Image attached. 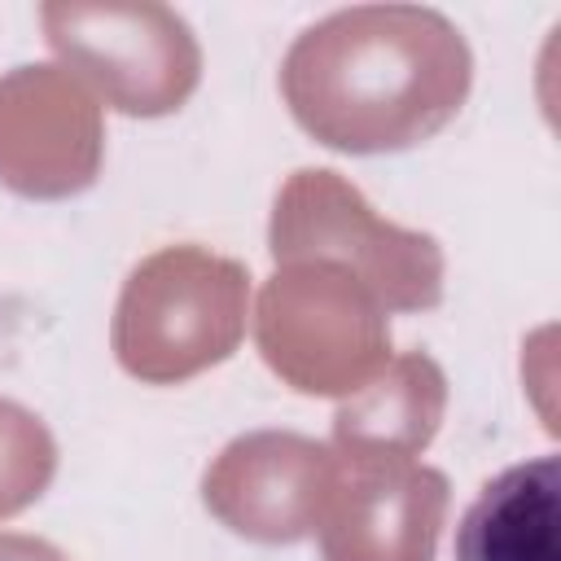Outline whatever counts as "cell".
I'll list each match as a JSON object with an SVG mask.
<instances>
[{"label": "cell", "mask_w": 561, "mask_h": 561, "mask_svg": "<svg viewBox=\"0 0 561 561\" xmlns=\"http://www.w3.org/2000/svg\"><path fill=\"white\" fill-rule=\"evenodd\" d=\"M473 83L465 35L425 4H351L307 26L280 92L294 123L342 153H399L443 131Z\"/></svg>", "instance_id": "1"}, {"label": "cell", "mask_w": 561, "mask_h": 561, "mask_svg": "<svg viewBox=\"0 0 561 561\" xmlns=\"http://www.w3.org/2000/svg\"><path fill=\"white\" fill-rule=\"evenodd\" d=\"M245 311V263L206 245H162L127 272L110 346L136 381L175 386L237 351Z\"/></svg>", "instance_id": "2"}, {"label": "cell", "mask_w": 561, "mask_h": 561, "mask_svg": "<svg viewBox=\"0 0 561 561\" xmlns=\"http://www.w3.org/2000/svg\"><path fill=\"white\" fill-rule=\"evenodd\" d=\"M267 245L276 263H333L351 272L386 311H430L443 302L438 241L381 219L368 197L329 167H302L280 184Z\"/></svg>", "instance_id": "3"}, {"label": "cell", "mask_w": 561, "mask_h": 561, "mask_svg": "<svg viewBox=\"0 0 561 561\" xmlns=\"http://www.w3.org/2000/svg\"><path fill=\"white\" fill-rule=\"evenodd\" d=\"M254 342L298 394L346 399L390 364L386 307L333 263H276L254 302Z\"/></svg>", "instance_id": "4"}, {"label": "cell", "mask_w": 561, "mask_h": 561, "mask_svg": "<svg viewBox=\"0 0 561 561\" xmlns=\"http://www.w3.org/2000/svg\"><path fill=\"white\" fill-rule=\"evenodd\" d=\"M39 22L66 75L123 114H171L202 79V48L188 22L167 4L53 0L39 9Z\"/></svg>", "instance_id": "5"}, {"label": "cell", "mask_w": 561, "mask_h": 561, "mask_svg": "<svg viewBox=\"0 0 561 561\" xmlns=\"http://www.w3.org/2000/svg\"><path fill=\"white\" fill-rule=\"evenodd\" d=\"M333 486L320 535V561H434L447 522V473L416 456L333 451Z\"/></svg>", "instance_id": "6"}, {"label": "cell", "mask_w": 561, "mask_h": 561, "mask_svg": "<svg viewBox=\"0 0 561 561\" xmlns=\"http://www.w3.org/2000/svg\"><path fill=\"white\" fill-rule=\"evenodd\" d=\"M105 153L96 96L61 66H18L0 75V184L57 202L83 193Z\"/></svg>", "instance_id": "7"}, {"label": "cell", "mask_w": 561, "mask_h": 561, "mask_svg": "<svg viewBox=\"0 0 561 561\" xmlns=\"http://www.w3.org/2000/svg\"><path fill=\"white\" fill-rule=\"evenodd\" d=\"M333 447L294 430H254L232 438L202 473V504L232 535L254 543H298L316 535L329 486Z\"/></svg>", "instance_id": "8"}, {"label": "cell", "mask_w": 561, "mask_h": 561, "mask_svg": "<svg viewBox=\"0 0 561 561\" xmlns=\"http://www.w3.org/2000/svg\"><path fill=\"white\" fill-rule=\"evenodd\" d=\"M447 412V377L425 351L394 355L368 386L346 394L333 412V451L416 456L430 447Z\"/></svg>", "instance_id": "9"}, {"label": "cell", "mask_w": 561, "mask_h": 561, "mask_svg": "<svg viewBox=\"0 0 561 561\" xmlns=\"http://www.w3.org/2000/svg\"><path fill=\"white\" fill-rule=\"evenodd\" d=\"M557 456L495 473L456 526V561H557Z\"/></svg>", "instance_id": "10"}, {"label": "cell", "mask_w": 561, "mask_h": 561, "mask_svg": "<svg viewBox=\"0 0 561 561\" xmlns=\"http://www.w3.org/2000/svg\"><path fill=\"white\" fill-rule=\"evenodd\" d=\"M57 473V443L48 425L13 403L0 399V517L31 508Z\"/></svg>", "instance_id": "11"}, {"label": "cell", "mask_w": 561, "mask_h": 561, "mask_svg": "<svg viewBox=\"0 0 561 561\" xmlns=\"http://www.w3.org/2000/svg\"><path fill=\"white\" fill-rule=\"evenodd\" d=\"M0 561H70L61 548H53L39 535H18V530H0Z\"/></svg>", "instance_id": "12"}]
</instances>
